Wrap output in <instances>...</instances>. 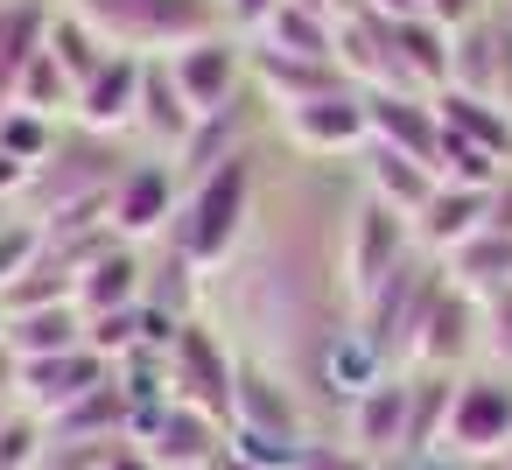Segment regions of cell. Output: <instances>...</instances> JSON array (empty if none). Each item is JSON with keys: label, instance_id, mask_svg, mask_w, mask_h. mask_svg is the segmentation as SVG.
Here are the masks:
<instances>
[{"label": "cell", "instance_id": "obj_1", "mask_svg": "<svg viewBox=\"0 0 512 470\" xmlns=\"http://www.w3.org/2000/svg\"><path fill=\"white\" fill-rule=\"evenodd\" d=\"M253 190H260V169H253V148L246 155H232V162H218L211 176H197V183H183V204H176V218H169V253H183L197 274H211V267H225L239 246H246V232H253Z\"/></svg>", "mask_w": 512, "mask_h": 470}, {"label": "cell", "instance_id": "obj_2", "mask_svg": "<svg viewBox=\"0 0 512 470\" xmlns=\"http://www.w3.org/2000/svg\"><path fill=\"white\" fill-rule=\"evenodd\" d=\"M71 8L99 29L106 50L141 57V64L176 57V50H190V43H204V36L225 29L218 0H71Z\"/></svg>", "mask_w": 512, "mask_h": 470}, {"label": "cell", "instance_id": "obj_3", "mask_svg": "<svg viewBox=\"0 0 512 470\" xmlns=\"http://www.w3.org/2000/svg\"><path fill=\"white\" fill-rule=\"evenodd\" d=\"M414 253H421V246H414V218H400L393 204H379V197L358 190L351 218L337 225V295L351 302V316H358Z\"/></svg>", "mask_w": 512, "mask_h": 470}, {"label": "cell", "instance_id": "obj_4", "mask_svg": "<svg viewBox=\"0 0 512 470\" xmlns=\"http://www.w3.org/2000/svg\"><path fill=\"white\" fill-rule=\"evenodd\" d=\"M435 449H449V456L491 470V463L512 449V372L470 365V372L456 379V393H449V421H442V442H435Z\"/></svg>", "mask_w": 512, "mask_h": 470}, {"label": "cell", "instance_id": "obj_5", "mask_svg": "<svg viewBox=\"0 0 512 470\" xmlns=\"http://www.w3.org/2000/svg\"><path fill=\"white\" fill-rule=\"evenodd\" d=\"M120 141H99V134H85V127H71L64 141H57V155L36 169V183H29V225H43V218H57V211H71V204H99V197H113V183H120Z\"/></svg>", "mask_w": 512, "mask_h": 470}, {"label": "cell", "instance_id": "obj_6", "mask_svg": "<svg viewBox=\"0 0 512 470\" xmlns=\"http://www.w3.org/2000/svg\"><path fill=\"white\" fill-rule=\"evenodd\" d=\"M477 358H484V302L442 274V288L421 309V330H414L400 372H470Z\"/></svg>", "mask_w": 512, "mask_h": 470}, {"label": "cell", "instance_id": "obj_7", "mask_svg": "<svg viewBox=\"0 0 512 470\" xmlns=\"http://www.w3.org/2000/svg\"><path fill=\"white\" fill-rule=\"evenodd\" d=\"M127 435L155 456V470H211V463H225V449H232V421H218V414H204V407H190V400L134 407V428H127Z\"/></svg>", "mask_w": 512, "mask_h": 470}, {"label": "cell", "instance_id": "obj_8", "mask_svg": "<svg viewBox=\"0 0 512 470\" xmlns=\"http://www.w3.org/2000/svg\"><path fill=\"white\" fill-rule=\"evenodd\" d=\"M169 400H190V407H204V414H218V421H232V386H239V351L211 330V323H183L176 330V344H169Z\"/></svg>", "mask_w": 512, "mask_h": 470}, {"label": "cell", "instance_id": "obj_9", "mask_svg": "<svg viewBox=\"0 0 512 470\" xmlns=\"http://www.w3.org/2000/svg\"><path fill=\"white\" fill-rule=\"evenodd\" d=\"M176 204H183V176H176V162H169V155H141V162H127L120 183H113V197H106V225H113V239L148 246V239H169Z\"/></svg>", "mask_w": 512, "mask_h": 470}, {"label": "cell", "instance_id": "obj_10", "mask_svg": "<svg viewBox=\"0 0 512 470\" xmlns=\"http://www.w3.org/2000/svg\"><path fill=\"white\" fill-rule=\"evenodd\" d=\"M232 428H239V435H267V442H316V435H309L302 386H295L288 372H274L267 358H239V386H232Z\"/></svg>", "mask_w": 512, "mask_h": 470}, {"label": "cell", "instance_id": "obj_11", "mask_svg": "<svg viewBox=\"0 0 512 470\" xmlns=\"http://www.w3.org/2000/svg\"><path fill=\"white\" fill-rule=\"evenodd\" d=\"M274 120H281V141L295 155H316V162H337V155H365L372 148L365 92H351V85H337V92H323V99H309L295 113H274Z\"/></svg>", "mask_w": 512, "mask_h": 470}, {"label": "cell", "instance_id": "obj_12", "mask_svg": "<svg viewBox=\"0 0 512 470\" xmlns=\"http://www.w3.org/2000/svg\"><path fill=\"white\" fill-rule=\"evenodd\" d=\"M169 71H176L183 99L197 106V120H204V113H225L232 99H246V92H253V85H246V36H232V29H218V36H204V43L176 50V57H169Z\"/></svg>", "mask_w": 512, "mask_h": 470}, {"label": "cell", "instance_id": "obj_13", "mask_svg": "<svg viewBox=\"0 0 512 470\" xmlns=\"http://www.w3.org/2000/svg\"><path fill=\"white\" fill-rule=\"evenodd\" d=\"M141 78H148V64L113 50V57L78 85V113H71V127H85V134H99V141L134 134V120H141Z\"/></svg>", "mask_w": 512, "mask_h": 470}, {"label": "cell", "instance_id": "obj_14", "mask_svg": "<svg viewBox=\"0 0 512 470\" xmlns=\"http://www.w3.org/2000/svg\"><path fill=\"white\" fill-rule=\"evenodd\" d=\"M365 127H372V148H393V155H407V162H421L435 176L442 120H435L428 92H365Z\"/></svg>", "mask_w": 512, "mask_h": 470}, {"label": "cell", "instance_id": "obj_15", "mask_svg": "<svg viewBox=\"0 0 512 470\" xmlns=\"http://www.w3.org/2000/svg\"><path fill=\"white\" fill-rule=\"evenodd\" d=\"M120 365H106L92 344H78V351H57V358H29L22 365V393H15V407H29V414H43V421H57L71 400H85L92 386H106Z\"/></svg>", "mask_w": 512, "mask_h": 470}, {"label": "cell", "instance_id": "obj_16", "mask_svg": "<svg viewBox=\"0 0 512 470\" xmlns=\"http://www.w3.org/2000/svg\"><path fill=\"white\" fill-rule=\"evenodd\" d=\"M344 435H351L358 456L400 463V456H407V372H386L379 386H365V393L344 407Z\"/></svg>", "mask_w": 512, "mask_h": 470}, {"label": "cell", "instance_id": "obj_17", "mask_svg": "<svg viewBox=\"0 0 512 470\" xmlns=\"http://www.w3.org/2000/svg\"><path fill=\"white\" fill-rule=\"evenodd\" d=\"M477 232H491V190H449V183H435V197L414 211V246L428 260H449Z\"/></svg>", "mask_w": 512, "mask_h": 470}, {"label": "cell", "instance_id": "obj_18", "mask_svg": "<svg viewBox=\"0 0 512 470\" xmlns=\"http://www.w3.org/2000/svg\"><path fill=\"white\" fill-rule=\"evenodd\" d=\"M134 134L155 148V155H183V141L197 134V106L183 99V85H176V71H169V57H155L148 64V78H141V120H134Z\"/></svg>", "mask_w": 512, "mask_h": 470}, {"label": "cell", "instance_id": "obj_19", "mask_svg": "<svg viewBox=\"0 0 512 470\" xmlns=\"http://www.w3.org/2000/svg\"><path fill=\"white\" fill-rule=\"evenodd\" d=\"M386 43H393V71H400V92H449V29L428 22V15H407V22H386Z\"/></svg>", "mask_w": 512, "mask_h": 470}, {"label": "cell", "instance_id": "obj_20", "mask_svg": "<svg viewBox=\"0 0 512 470\" xmlns=\"http://www.w3.org/2000/svg\"><path fill=\"white\" fill-rule=\"evenodd\" d=\"M141 295H148V260H141V246H127V239H113V246L78 274V309H85V316L141 309Z\"/></svg>", "mask_w": 512, "mask_h": 470}, {"label": "cell", "instance_id": "obj_21", "mask_svg": "<svg viewBox=\"0 0 512 470\" xmlns=\"http://www.w3.org/2000/svg\"><path fill=\"white\" fill-rule=\"evenodd\" d=\"M337 71H344L351 92H400L393 43H386V22H379V15H351V22H337Z\"/></svg>", "mask_w": 512, "mask_h": 470}, {"label": "cell", "instance_id": "obj_22", "mask_svg": "<svg viewBox=\"0 0 512 470\" xmlns=\"http://www.w3.org/2000/svg\"><path fill=\"white\" fill-rule=\"evenodd\" d=\"M50 15H57V0H0V106L15 99L22 71L43 57Z\"/></svg>", "mask_w": 512, "mask_h": 470}, {"label": "cell", "instance_id": "obj_23", "mask_svg": "<svg viewBox=\"0 0 512 470\" xmlns=\"http://www.w3.org/2000/svg\"><path fill=\"white\" fill-rule=\"evenodd\" d=\"M435 120H442V134H456V141H470V148H484V155H498V162L512 169V113H505L498 99L435 92Z\"/></svg>", "mask_w": 512, "mask_h": 470}, {"label": "cell", "instance_id": "obj_24", "mask_svg": "<svg viewBox=\"0 0 512 470\" xmlns=\"http://www.w3.org/2000/svg\"><path fill=\"white\" fill-rule=\"evenodd\" d=\"M15 344V358L29 365V358H57V351H78L85 344V309L78 302H50V309H22V316H8V330H0Z\"/></svg>", "mask_w": 512, "mask_h": 470}, {"label": "cell", "instance_id": "obj_25", "mask_svg": "<svg viewBox=\"0 0 512 470\" xmlns=\"http://www.w3.org/2000/svg\"><path fill=\"white\" fill-rule=\"evenodd\" d=\"M260 50H281V57H309V64H337V22L302 8V0H281L274 22L253 36Z\"/></svg>", "mask_w": 512, "mask_h": 470}, {"label": "cell", "instance_id": "obj_26", "mask_svg": "<svg viewBox=\"0 0 512 470\" xmlns=\"http://www.w3.org/2000/svg\"><path fill=\"white\" fill-rule=\"evenodd\" d=\"M358 169H365V197L393 204L400 218H414V211H421V204L435 197V176H428L421 162L393 155V148H365V155H358Z\"/></svg>", "mask_w": 512, "mask_h": 470}, {"label": "cell", "instance_id": "obj_27", "mask_svg": "<svg viewBox=\"0 0 512 470\" xmlns=\"http://www.w3.org/2000/svg\"><path fill=\"white\" fill-rule=\"evenodd\" d=\"M456 379H463V372H407V456H421V449L442 442Z\"/></svg>", "mask_w": 512, "mask_h": 470}, {"label": "cell", "instance_id": "obj_28", "mask_svg": "<svg viewBox=\"0 0 512 470\" xmlns=\"http://www.w3.org/2000/svg\"><path fill=\"white\" fill-rule=\"evenodd\" d=\"M442 274H449L456 288H470V295L505 288V281H512V232H477L470 246H456V253L442 260Z\"/></svg>", "mask_w": 512, "mask_h": 470}, {"label": "cell", "instance_id": "obj_29", "mask_svg": "<svg viewBox=\"0 0 512 470\" xmlns=\"http://www.w3.org/2000/svg\"><path fill=\"white\" fill-rule=\"evenodd\" d=\"M8 106H22V113H43V120H57V127L78 113V78H71V71L50 57V43H43V57L22 71V85H15V99H8Z\"/></svg>", "mask_w": 512, "mask_h": 470}, {"label": "cell", "instance_id": "obj_30", "mask_svg": "<svg viewBox=\"0 0 512 470\" xmlns=\"http://www.w3.org/2000/svg\"><path fill=\"white\" fill-rule=\"evenodd\" d=\"M50 57H57V64H64V71L85 85V78H92V71H99L113 50L99 43V29H92V22L71 8V0H57V15H50Z\"/></svg>", "mask_w": 512, "mask_h": 470}, {"label": "cell", "instance_id": "obj_31", "mask_svg": "<svg viewBox=\"0 0 512 470\" xmlns=\"http://www.w3.org/2000/svg\"><path fill=\"white\" fill-rule=\"evenodd\" d=\"M57 141H64V127H57V120L22 113V106H0V155H15L22 169H43V162L57 155Z\"/></svg>", "mask_w": 512, "mask_h": 470}, {"label": "cell", "instance_id": "obj_32", "mask_svg": "<svg viewBox=\"0 0 512 470\" xmlns=\"http://www.w3.org/2000/svg\"><path fill=\"white\" fill-rule=\"evenodd\" d=\"M50 463V421L29 407L0 414V470H43Z\"/></svg>", "mask_w": 512, "mask_h": 470}, {"label": "cell", "instance_id": "obj_33", "mask_svg": "<svg viewBox=\"0 0 512 470\" xmlns=\"http://www.w3.org/2000/svg\"><path fill=\"white\" fill-rule=\"evenodd\" d=\"M435 183H449V190H498V183H505V162L484 155V148H470V141H456V134H442Z\"/></svg>", "mask_w": 512, "mask_h": 470}, {"label": "cell", "instance_id": "obj_34", "mask_svg": "<svg viewBox=\"0 0 512 470\" xmlns=\"http://www.w3.org/2000/svg\"><path fill=\"white\" fill-rule=\"evenodd\" d=\"M477 302H484V365L512 372V281L491 288V295H477Z\"/></svg>", "mask_w": 512, "mask_h": 470}, {"label": "cell", "instance_id": "obj_35", "mask_svg": "<svg viewBox=\"0 0 512 470\" xmlns=\"http://www.w3.org/2000/svg\"><path fill=\"white\" fill-rule=\"evenodd\" d=\"M295 470H379V463H372V456H358L351 442H309Z\"/></svg>", "mask_w": 512, "mask_h": 470}, {"label": "cell", "instance_id": "obj_36", "mask_svg": "<svg viewBox=\"0 0 512 470\" xmlns=\"http://www.w3.org/2000/svg\"><path fill=\"white\" fill-rule=\"evenodd\" d=\"M218 8H225V29L253 43V36L274 22V8H281V0H218Z\"/></svg>", "mask_w": 512, "mask_h": 470}, {"label": "cell", "instance_id": "obj_37", "mask_svg": "<svg viewBox=\"0 0 512 470\" xmlns=\"http://www.w3.org/2000/svg\"><path fill=\"white\" fill-rule=\"evenodd\" d=\"M498 8V0H428V22H442V29H470V22H484Z\"/></svg>", "mask_w": 512, "mask_h": 470}, {"label": "cell", "instance_id": "obj_38", "mask_svg": "<svg viewBox=\"0 0 512 470\" xmlns=\"http://www.w3.org/2000/svg\"><path fill=\"white\" fill-rule=\"evenodd\" d=\"M15 393H22V358H15L8 337H0V407H15Z\"/></svg>", "mask_w": 512, "mask_h": 470}, {"label": "cell", "instance_id": "obj_39", "mask_svg": "<svg viewBox=\"0 0 512 470\" xmlns=\"http://www.w3.org/2000/svg\"><path fill=\"white\" fill-rule=\"evenodd\" d=\"M400 470H484V463H463L449 449H421V456H400Z\"/></svg>", "mask_w": 512, "mask_h": 470}, {"label": "cell", "instance_id": "obj_40", "mask_svg": "<svg viewBox=\"0 0 512 470\" xmlns=\"http://www.w3.org/2000/svg\"><path fill=\"white\" fill-rule=\"evenodd\" d=\"M365 15H379V22H407V15H428V0H365Z\"/></svg>", "mask_w": 512, "mask_h": 470}, {"label": "cell", "instance_id": "obj_41", "mask_svg": "<svg viewBox=\"0 0 512 470\" xmlns=\"http://www.w3.org/2000/svg\"><path fill=\"white\" fill-rule=\"evenodd\" d=\"M491 232H512V169H505V183L491 190Z\"/></svg>", "mask_w": 512, "mask_h": 470}, {"label": "cell", "instance_id": "obj_42", "mask_svg": "<svg viewBox=\"0 0 512 470\" xmlns=\"http://www.w3.org/2000/svg\"><path fill=\"white\" fill-rule=\"evenodd\" d=\"M302 8H316L330 22H351V15H365V0H302Z\"/></svg>", "mask_w": 512, "mask_h": 470}, {"label": "cell", "instance_id": "obj_43", "mask_svg": "<svg viewBox=\"0 0 512 470\" xmlns=\"http://www.w3.org/2000/svg\"><path fill=\"white\" fill-rule=\"evenodd\" d=\"M218 470H253V463H239V456H225V463H218Z\"/></svg>", "mask_w": 512, "mask_h": 470}, {"label": "cell", "instance_id": "obj_44", "mask_svg": "<svg viewBox=\"0 0 512 470\" xmlns=\"http://www.w3.org/2000/svg\"><path fill=\"white\" fill-rule=\"evenodd\" d=\"M491 470H512V449H505V456H498V463H491Z\"/></svg>", "mask_w": 512, "mask_h": 470}, {"label": "cell", "instance_id": "obj_45", "mask_svg": "<svg viewBox=\"0 0 512 470\" xmlns=\"http://www.w3.org/2000/svg\"><path fill=\"white\" fill-rule=\"evenodd\" d=\"M498 15H512V0H498Z\"/></svg>", "mask_w": 512, "mask_h": 470}, {"label": "cell", "instance_id": "obj_46", "mask_svg": "<svg viewBox=\"0 0 512 470\" xmlns=\"http://www.w3.org/2000/svg\"><path fill=\"white\" fill-rule=\"evenodd\" d=\"M0 330H8V309H0Z\"/></svg>", "mask_w": 512, "mask_h": 470}, {"label": "cell", "instance_id": "obj_47", "mask_svg": "<svg viewBox=\"0 0 512 470\" xmlns=\"http://www.w3.org/2000/svg\"><path fill=\"white\" fill-rule=\"evenodd\" d=\"M0 414H8V407H0Z\"/></svg>", "mask_w": 512, "mask_h": 470}, {"label": "cell", "instance_id": "obj_48", "mask_svg": "<svg viewBox=\"0 0 512 470\" xmlns=\"http://www.w3.org/2000/svg\"><path fill=\"white\" fill-rule=\"evenodd\" d=\"M211 470H218V463H211Z\"/></svg>", "mask_w": 512, "mask_h": 470}]
</instances>
